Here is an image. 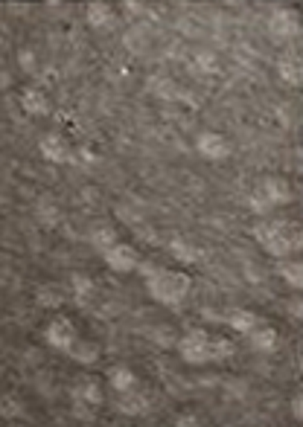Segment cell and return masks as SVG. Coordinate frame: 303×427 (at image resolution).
<instances>
[{
  "label": "cell",
  "mask_w": 303,
  "mask_h": 427,
  "mask_svg": "<svg viewBox=\"0 0 303 427\" xmlns=\"http://www.w3.org/2000/svg\"><path fill=\"white\" fill-rule=\"evenodd\" d=\"M254 236L257 241L266 247L268 256L274 259H286L292 256L295 250H300V230L297 224H288V221H259L254 227Z\"/></svg>",
  "instance_id": "6da1fadb"
},
{
  "label": "cell",
  "mask_w": 303,
  "mask_h": 427,
  "mask_svg": "<svg viewBox=\"0 0 303 427\" xmlns=\"http://www.w3.org/2000/svg\"><path fill=\"white\" fill-rule=\"evenodd\" d=\"M146 288L152 294V300H158L163 305H178L190 291V276L178 274V270H149L146 274Z\"/></svg>",
  "instance_id": "7a4b0ae2"
},
{
  "label": "cell",
  "mask_w": 303,
  "mask_h": 427,
  "mask_svg": "<svg viewBox=\"0 0 303 427\" xmlns=\"http://www.w3.org/2000/svg\"><path fill=\"white\" fill-rule=\"evenodd\" d=\"M288 201H292V187L283 178H263L248 204H251L257 216H266L268 209H274L277 204H288Z\"/></svg>",
  "instance_id": "3957f363"
},
{
  "label": "cell",
  "mask_w": 303,
  "mask_h": 427,
  "mask_svg": "<svg viewBox=\"0 0 303 427\" xmlns=\"http://www.w3.org/2000/svg\"><path fill=\"white\" fill-rule=\"evenodd\" d=\"M178 352L187 363H210L213 361V337L204 329H192L178 340Z\"/></svg>",
  "instance_id": "277c9868"
},
{
  "label": "cell",
  "mask_w": 303,
  "mask_h": 427,
  "mask_svg": "<svg viewBox=\"0 0 303 427\" xmlns=\"http://www.w3.org/2000/svg\"><path fill=\"white\" fill-rule=\"evenodd\" d=\"M44 337H47V343H50L53 349H62V352H67V349H71V346L76 343V340H79L76 325H73L71 320H67V317L50 320V323H47Z\"/></svg>",
  "instance_id": "5b68a950"
},
{
  "label": "cell",
  "mask_w": 303,
  "mask_h": 427,
  "mask_svg": "<svg viewBox=\"0 0 303 427\" xmlns=\"http://www.w3.org/2000/svg\"><path fill=\"white\" fill-rule=\"evenodd\" d=\"M102 259H105V265L111 267V270H117V274H129V270H134L137 265H140V256H137V250L131 247V245H111L108 250H102Z\"/></svg>",
  "instance_id": "8992f818"
},
{
  "label": "cell",
  "mask_w": 303,
  "mask_h": 427,
  "mask_svg": "<svg viewBox=\"0 0 303 427\" xmlns=\"http://www.w3.org/2000/svg\"><path fill=\"white\" fill-rule=\"evenodd\" d=\"M196 149L201 158H208V160H225L230 158V142L219 134V131H201L196 137Z\"/></svg>",
  "instance_id": "52a82bcc"
},
{
  "label": "cell",
  "mask_w": 303,
  "mask_h": 427,
  "mask_svg": "<svg viewBox=\"0 0 303 427\" xmlns=\"http://www.w3.org/2000/svg\"><path fill=\"white\" fill-rule=\"evenodd\" d=\"M41 154L50 160V163H71L73 160V151H71V142H67L62 134H47L41 137Z\"/></svg>",
  "instance_id": "ba28073f"
},
{
  "label": "cell",
  "mask_w": 303,
  "mask_h": 427,
  "mask_svg": "<svg viewBox=\"0 0 303 427\" xmlns=\"http://www.w3.org/2000/svg\"><path fill=\"white\" fill-rule=\"evenodd\" d=\"M268 30L280 38H288V35H297L300 30V18L295 9H274L271 18H268Z\"/></svg>",
  "instance_id": "9c48e42d"
},
{
  "label": "cell",
  "mask_w": 303,
  "mask_h": 427,
  "mask_svg": "<svg viewBox=\"0 0 303 427\" xmlns=\"http://www.w3.org/2000/svg\"><path fill=\"white\" fill-rule=\"evenodd\" d=\"M21 108L33 117H47L50 113V99L41 88H24L21 91Z\"/></svg>",
  "instance_id": "30bf717a"
},
{
  "label": "cell",
  "mask_w": 303,
  "mask_h": 427,
  "mask_svg": "<svg viewBox=\"0 0 303 427\" xmlns=\"http://www.w3.org/2000/svg\"><path fill=\"white\" fill-rule=\"evenodd\" d=\"M248 340H251V349L257 352H274L277 349V332L271 329V325H257V329L248 332Z\"/></svg>",
  "instance_id": "8fae6325"
},
{
  "label": "cell",
  "mask_w": 303,
  "mask_h": 427,
  "mask_svg": "<svg viewBox=\"0 0 303 427\" xmlns=\"http://www.w3.org/2000/svg\"><path fill=\"white\" fill-rule=\"evenodd\" d=\"M73 398H76V404H91V407H96V404L105 401V398H102V387H100V383H96L93 378H85L82 383H76Z\"/></svg>",
  "instance_id": "7c38bea8"
},
{
  "label": "cell",
  "mask_w": 303,
  "mask_h": 427,
  "mask_svg": "<svg viewBox=\"0 0 303 427\" xmlns=\"http://www.w3.org/2000/svg\"><path fill=\"white\" fill-rule=\"evenodd\" d=\"M117 407H120V412H126V416H140V412L146 410V398L137 392L134 387L131 390H122Z\"/></svg>",
  "instance_id": "4fadbf2b"
},
{
  "label": "cell",
  "mask_w": 303,
  "mask_h": 427,
  "mask_svg": "<svg viewBox=\"0 0 303 427\" xmlns=\"http://www.w3.org/2000/svg\"><path fill=\"white\" fill-rule=\"evenodd\" d=\"M228 325H230L233 332L248 334L251 329H257L259 320H257V314H251V311H245V308H233L230 314H228Z\"/></svg>",
  "instance_id": "5bb4252c"
},
{
  "label": "cell",
  "mask_w": 303,
  "mask_h": 427,
  "mask_svg": "<svg viewBox=\"0 0 303 427\" xmlns=\"http://www.w3.org/2000/svg\"><path fill=\"white\" fill-rule=\"evenodd\" d=\"M108 383H111L117 392H122V390H131L134 387L137 375L131 372L129 366H111V369H108Z\"/></svg>",
  "instance_id": "9a60e30c"
},
{
  "label": "cell",
  "mask_w": 303,
  "mask_h": 427,
  "mask_svg": "<svg viewBox=\"0 0 303 427\" xmlns=\"http://www.w3.org/2000/svg\"><path fill=\"white\" fill-rule=\"evenodd\" d=\"M277 73H280V79H283L286 84H300L303 67H300V61L295 59V55H286V59L277 61Z\"/></svg>",
  "instance_id": "2e32d148"
},
{
  "label": "cell",
  "mask_w": 303,
  "mask_h": 427,
  "mask_svg": "<svg viewBox=\"0 0 303 427\" xmlns=\"http://www.w3.org/2000/svg\"><path fill=\"white\" fill-rule=\"evenodd\" d=\"M111 18H114V12H111V6L108 3H102V0H96V3H91L88 6V23L93 26H108L111 23Z\"/></svg>",
  "instance_id": "e0dca14e"
},
{
  "label": "cell",
  "mask_w": 303,
  "mask_h": 427,
  "mask_svg": "<svg viewBox=\"0 0 303 427\" xmlns=\"http://www.w3.org/2000/svg\"><path fill=\"white\" fill-rule=\"evenodd\" d=\"M67 354L79 363H93L96 358H100V349H96L93 343H88V340H76V343L67 349Z\"/></svg>",
  "instance_id": "ac0fdd59"
},
{
  "label": "cell",
  "mask_w": 303,
  "mask_h": 427,
  "mask_svg": "<svg viewBox=\"0 0 303 427\" xmlns=\"http://www.w3.org/2000/svg\"><path fill=\"white\" fill-rule=\"evenodd\" d=\"M91 245H93V247H100V250H108L111 245H117V233H114L108 224L93 227V230H91Z\"/></svg>",
  "instance_id": "d6986e66"
},
{
  "label": "cell",
  "mask_w": 303,
  "mask_h": 427,
  "mask_svg": "<svg viewBox=\"0 0 303 427\" xmlns=\"http://www.w3.org/2000/svg\"><path fill=\"white\" fill-rule=\"evenodd\" d=\"M280 276L292 285V288H303V265L300 262H283L280 265Z\"/></svg>",
  "instance_id": "ffe728a7"
},
{
  "label": "cell",
  "mask_w": 303,
  "mask_h": 427,
  "mask_svg": "<svg viewBox=\"0 0 303 427\" xmlns=\"http://www.w3.org/2000/svg\"><path fill=\"white\" fill-rule=\"evenodd\" d=\"M35 300H38L41 305H47V308H59L64 296H62V291L56 288V285H41L38 294H35Z\"/></svg>",
  "instance_id": "44dd1931"
},
{
  "label": "cell",
  "mask_w": 303,
  "mask_h": 427,
  "mask_svg": "<svg viewBox=\"0 0 303 427\" xmlns=\"http://www.w3.org/2000/svg\"><path fill=\"white\" fill-rule=\"evenodd\" d=\"M0 416L3 419H18L24 416V407L15 395H9V392H0Z\"/></svg>",
  "instance_id": "7402d4cb"
},
{
  "label": "cell",
  "mask_w": 303,
  "mask_h": 427,
  "mask_svg": "<svg viewBox=\"0 0 303 427\" xmlns=\"http://www.w3.org/2000/svg\"><path fill=\"white\" fill-rule=\"evenodd\" d=\"M169 250H172V256H175L178 262H196V259H199L196 247H192V245H184V238H172V241H169Z\"/></svg>",
  "instance_id": "603a6c76"
},
{
  "label": "cell",
  "mask_w": 303,
  "mask_h": 427,
  "mask_svg": "<svg viewBox=\"0 0 303 427\" xmlns=\"http://www.w3.org/2000/svg\"><path fill=\"white\" fill-rule=\"evenodd\" d=\"M71 282H73V296H76V303L85 305V303L91 300V294H93V282H91L88 276H82V274H76Z\"/></svg>",
  "instance_id": "cb8c5ba5"
},
{
  "label": "cell",
  "mask_w": 303,
  "mask_h": 427,
  "mask_svg": "<svg viewBox=\"0 0 303 427\" xmlns=\"http://www.w3.org/2000/svg\"><path fill=\"white\" fill-rule=\"evenodd\" d=\"M233 352H237V349H233L230 340H225V337H213V361H228Z\"/></svg>",
  "instance_id": "d4e9b609"
},
{
  "label": "cell",
  "mask_w": 303,
  "mask_h": 427,
  "mask_svg": "<svg viewBox=\"0 0 303 427\" xmlns=\"http://www.w3.org/2000/svg\"><path fill=\"white\" fill-rule=\"evenodd\" d=\"M18 61H21V67L26 70V73H30V70L35 67V55H33V50H24V53L18 55Z\"/></svg>",
  "instance_id": "484cf974"
},
{
  "label": "cell",
  "mask_w": 303,
  "mask_h": 427,
  "mask_svg": "<svg viewBox=\"0 0 303 427\" xmlns=\"http://www.w3.org/2000/svg\"><path fill=\"white\" fill-rule=\"evenodd\" d=\"M288 314H292L295 320H300V317H303V303H300V300H292V303H288Z\"/></svg>",
  "instance_id": "4316f807"
},
{
  "label": "cell",
  "mask_w": 303,
  "mask_h": 427,
  "mask_svg": "<svg viewBox=\"0 0 303 427\" xmlns=\"http://www.w3.org/2000/svg\"><path fill=\"white\" fill-rule=\"evenodd\" d=\"M300 401H303L300 395L292 398V416H295V419H303V404H300Z\"/></svg>",
  "instance_id": "83f0119b"
},
{
  "label": "cell",
  "mask_w": 303,
  "mask_h": 427,
  "mask_svg": "<svg viewBox=\"0 0 303 427\" xmlns=\"http://www.w3.org/2000/svg\"><path fill=\"white\" fill-rule=\"evenodd\" d=\"M122 6H126L131 15H137V12H140V3H134V0H129V3H122Z\"/></svg>",
  "instance_id": "f1b7e54d"
}]
</instances>
